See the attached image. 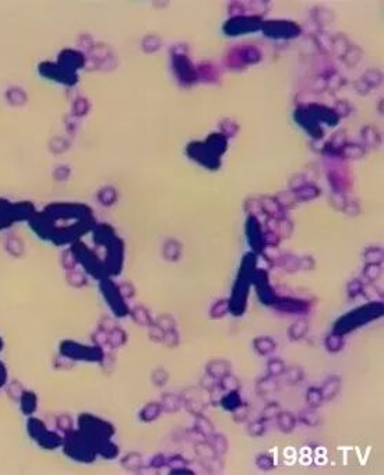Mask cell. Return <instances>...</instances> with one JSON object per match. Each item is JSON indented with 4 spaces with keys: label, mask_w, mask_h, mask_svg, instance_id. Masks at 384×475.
<instances>
[{
    "label": "cell",
    "mask_w": 384,
    "mask_h": 475,
    "mask_svg": "<svg viewBox=\"0 0 384 475\" xmlns=\"http://www.w3.org/2000/svg\"><path fill=\"white\" fill-rule=\"evenodd\" d=\"M162 342L169 347V348H175L177 347V344H179V334L176 332V330H169V332H165V335H164V340Z\"/></svg>",
    "instance_id": "83f0119b"
},
{
    "label": "cell",
    "mask_w": 384,
    "mask_h": 475,
    "mask_svg": "<svg viewBox=\"0 0 384 475\" xmlns=\"http://www.w3.org/2000/svg\"><path fill=\"white\" fill-rule=\"evenodd\" d=\"M229 308V305H228V302H218L214 308L211 309V312H210V315L213 319H219V317H222L226 313V310Z\"/></svg>",
    "instance_id": "4dcf8cb0"
},
{
    "label": "cell",
    "mask_w": 384,
    "mask_h": 475,
    "mask_svg": "<svg viewBox=\"0 0 384 475\" xmlns=\"http://www.w3.org/2000/svg\"><path fill=\"white\" fill-rule=\"evenodd\" d=\"M187 464H189V461L184 460L182 456H172V457L167 459V467H169L171 470L187 467Z\"/></svg>",
    "instance_id": "f1b7e54d"
},
{
    "label": "cell",
    "mask_w": 384,
    "mask_h": 475,
    "mask_svg": "<svg viewBox=\"0 0 384 475\" xmlns=\"http://www.w3.org/2000/svg\"><path fill=\"white\" fill-rule=\"evenodd\" d=\"M123 466L128 470H140L141 466H143V459H141V456L140 454H137V453H131V454H128V457H125L123 460Z\"/></svg>",
    "instance_id": "603a6c76"
},
{
    "label": "cell",
    "mask_w": 384,
    "mask_h": 475,
    "mask_svg": "<svg viewBox=\"0 0 384 475\" xmlns=\"http://www.w3.org/2000/svg\"><path fill=\"white\" fill-rule=\"evenodd\" d=\"M161 407H162V411L165 412H171V414L177 412L183 407L182 397L175 393H165L161 400Z\"/></svg>",
    "instance_id": "5b68a950"
},
{
    "label": "cell",
    "mask_w": 384,
    "mask_h": 475,
    "mask_svg": "<svg viewBox=\"0 0 384 475\" xmlns=\"http://www.w3.org/2000/svg\"><path fill=\"white\" fill-rule=\"evenodd\" d=\"M249 414H250V408L246 403H243L240 407H238L235 411H232V420L236 424H242V422H246L249 418Z\"/></svg>",
    "instance_id": "d4e9b609"
},
{
    "label": "cell",
    "mask_w": 384,
    "mask_h": 475,
    "mask_svg": "<svg viewBox=\"0 0 384 475\" xmlns=\"http://www.w3.org/2000/svg\"><path fill=\"white\" fill-rule=\"evenodd\" d=\"M194 428H197V429H199L201 433L206 436L207 439L210 437V436L213 435V433H215L214 424L208 420L207 417H204V414L196 417V421H194Z\"/></svg>",
    "instance_id": "2e32d148"
},
{
    "label": "cell",
    "mask_w": 384,
    "mask_h": 475,
    "mask_svg": "<svg viewBox=\"0 0 384 475\" xmlns=\"http://www.w3.org/2000/svg\"><path fill=\"white\" fill-rule=\"evenodd\" d=\"M206 373L216 380L222 379L225 375L231 373V364H229L228 361H225V359H214V361H210L207 366H206Z\"/></svg>",
    "instance_id": "3957f363"
},
{
    "label": "cell",
    "mask_w": 384,
    "mask_h": 475,
    "mask_svg": "<svg viewBox=\"0 0 384 475\" xmlns=\"http://www.w3.org/2000/svg\"><path fill=\"white\" fill-rule=\"evenodd\" d=\"M287 365L280 358H272L267 362V375H270L272 378H280L282 373L285 372Z\"/></svg>",
    "instance_id": "ac0fdd59"
},
{
    "label": "cell",
    "mask_w": 384,
    "mask_h": 475,
    "mask_svg": "<svg viewBox=\"0 0 384 475\" xmlns=\"http://www.w3.org/2000/svg\"><path fill=\"white\" fill-rule=\"evenodd\" d=\"M207 442L211 444V447L214 449L218 456H222L225 454L228 449H229V443H228V440H226V437L224 435H221V433H213V435L210 436L207 439Z\"/></svg>",
    "instance_id": "5bb4252c"
},
{
    "label": "cell",
    "mask_w": 384,
    "mask_h": 475,
    "mask_svg": "<svg viewBox=\"0 0 384 475\" xmlns=\"http://www.w3.org/2000/svg\"><path fill=\"white\" fill-rule=\"evenodd\" d=\"M256 466L257 468L261 470V471H270V470L275 467V461H274V457H272L271 454L261 453V454H258L256 457Z\"/></svg>",
    "instance_id": "44dd1931"
},
{
    "label": "cell",
    "mask_w": 384,
    "mask_h": 475,
    "mask_svg": "<svg viewBox=\"0 0 384 475\" xmlns=\"http://www.w3.org/2000/svg\"><path fill=\"white\" fill-rule=\"evenodd\" d=\"M324 345H326L328 352H331V354L340 352L341 349L344 348L345 345L344 335H342V334H338V332H331V334H328L327 337L324 338Z\"/></svg>",
    "instance_id": "8fae6325"
},
{
    "label": "cell",
    "mask_w": 384,
    "mask_h": 475,
    "mask_svg": "<svg viewBox=\"0 0 384 475\" xmlns=\"http://www.w3.org/2000/svg\"><path fill=\"white\" fill-rule=\"evenodd\" d=\"M296 418L299 422H302L303 425L309 428L319 427V424H320V415L317 414L314 408H306L303 411L299 412Z\"/></svg>",
    "instance_id": "7c38bea8"
},
{
    "label": "cell",
    "mask_w": 384,
    "mask_h": 475,
    "mask_svg": "<svg viewBox=\"0 0 384 475\" xmlns=\"http://www.w3.org/2000/svg\"><path fill=\"white\" fill-rule=\"evenodd\" d=\"M309 332V323L304 319H298L294 325L288 329V338L289 341H299L306 337V334Z\"/></svg>",
    "instance_id": "9c48e42d"
},
{
    "label": "cell",
    "mask_w": 384,
    "mask_h": 475,
    "mask_svg": "<svg viewBox=\"0 0 384 475\" xmlns=\"http://www.w3.org/2000/svg\"><path fill=\"white\" fill-rule=\"evenodd\" d=\"M280 388V383L277 378H272L270 375H267L264 378L257 380L256 383V391L258 396H267V394H271L274 391H277Z\"/></svg>",
    "instance_id": "277c9868"
},
{
    "label": "cell",
    "mask_w": 384,
    "mask_h": 475,
    "mask_svg": "<svg viewBox=\"0 0 384 475\" xmlns=\"http://www.w3.org/2000/svg\"><path fill=\"white\" fill-rule=\"evenodd\" d=\"M321 396L324 401H331L333 398H336L337 394L341 390V378L338 375H331L328 376L327 380L324 381V384L320 387Z\"/></svg>",
    "instance_id": "7a4b0ae2"
},
{
    "label": "cell",
    "mask_w": 384,
    "mask_h": 475,
    "mask_svg": "<svg viewBox=\"0 0 384 475\" xmlns=\"http://www.w3.org/2000/svg\"><path fill=\"white\" fill-rule=\"evenodd\" d=\"M157 326L161 327L164 332H169V330H176V323L175 320L171 316H161L157 320Z\"/></svg>",
    "instance_id": "f546056e"
},
{
    "label": "cell",
    "mask_w": 384,
    "mask_h": 475,
    "mask_svg": "<svg viewBox=\"0 0 384 475\" xmlns=\"http://www.w3.org/2000/svg\"><path fill=\"white\" fill-rule=\"evenodd\" d=\"M219 381V386L224 390L225 393L228 391H239L240 388V381L236 376H233L232 373H228L225 375L222 379L218 380Z\"/></svg>",
    "instance_id": "d6986e66"
},
{
    "label": "cell",
    "mask_w": 384,
    "mask_h": 475,
    "mask_svg": "<svg viewBox=\"0 0 384 475\" xmlns=\"http://www.w3.org/2000/svg\"><path fill=\"white\" fill-rule=\"evenodd\" d=\"M282 376H284V380H285L288 384L296 386V384H299V383L304 379V371L303 368H300V366H298V365H294V366H291V368H287L285 372L282 373Z\"/></svg>",
    "instance_id": "4fadbf2b"
},
{
    "label": "cell",
    "mask_w": 384,
    "mask_h": 475,
    "mask_svg": "<svg viewBox=\"0 0 384 475\" xmlns=\"http://www.w3.org/2000/svg\"><path fill=\"white\" fill-rule=\"evenodd\" d=\"M243 404V400H242V397H240L239 391H228V393H225L224 397L221 398V403L219 405L225 408L226 411H235L238 407H240Z\"/></svg>",
    "instance_id": "30bf717a"
},
{
    "label": "cell",
    "mask_w": 384,
    "mask_h": 475,
    "mask_svg": "<svg viewBox=\"0 0 384 475\" xmlns=\"http://www.w3.org/2000/svg\"><path fill=\"white\" fill-rule=\"evenodd\" d=\"M296 422L298 418L292 412L288 411H281L277 415V427L280 429L282 433H291L294 432V429L296 428Z\"/></svg>",
    "instance_id": "8992f818"
},
{
    "label": "cell",
    "mask_w": 384,
    "mask_h": 475,
    "mask_svg": "<svg viewBox=\"0 0 384 475\" xmlns=\"http://www.w3.org/2000/svg\"><path fill=\"white\" fill-rule=\"evenodd\" d=\"M216 384H218V380L214 379V378H211L210 375H204L200 380V386L201 388H204L206 391H210L213 387H215Z\"/></svg>",
    "instance_id": "1f68e13d"
},
{
    "label": "cell",
    "mask_w": 384,
    "mask_h": 475,
    "mask_svg": "<svg viewBox=\"0 0 384 475\" xmlns=\"http://www.w3.org/2000/svg\"><path fill=\"white\" fill-rule=\"evenodd\" d=\"M382 315V305H370L368 308H362L359 310H355L349 315H345L344 317H341L336 325H334V332L338 334H342L345 332H349L355 330L356 327L368 323L369 320L372 319H376Z\"/></svg>",
    "instance_id": "6da1fadb"
},
{
    "label": "cell",
    "mask_w": 384,
    "mask_h": 475,
    "mask_svg": "<svg viewBox=\"0 0 384 475\" xmlns=\"http://www.w3.org/2000/svg\"><path fill=\"white\" fill-rule=\"evenodd\" d=\"M167 459L168 457H165L164 454H158V456H155L151 461V466L154 468H162L167 466Z\"/></svg>",
    "instance_id": "836d02e7"
},
{
    "label": "cell",
    "mask_w": 384,
    "mask_h": 475,
    "mask_svg": "<svg viewBox=\"0 0 384 475\" xmlns=\"http://www.w3.org/2000/svg\"><path fill=\"white\" fill-rule=\"evenodd\" d=\"M253 348L258 355L267 356L277 349V342L271 337H257L253 340Z\"/></svg>",
    "instance_id": "52a82bcc"
},
{
    "label": "cell",
    "mask_w": 384,
    "mask_h": 475,
    "mask_svg": "<svg viewBox=\"0 0 384 475\" xmlns=\"http://www.w3.org/2000/svg\"><path fill=\"white\" fill-rule=\"evenodd\" d=\"M169 379V375L168 372L165 371V369H162V368H158V369H155L151 375V380L152 383L155 384V386H158V387H162V386H165L167 384V381Z\"/></svg>",
    "instance_id": "484cf974"
},
{
    "label": "cell",
    "mask_w": 384,
    "mask_h": 475,
    "mask_svg": "<svg viewBox=\"0 0 384 475\" xmlns=\"http://www.w3.org/2000/svg\"><path fill=\"white\" fill-rule=\"evenodd\" d=\"M182 397V401H183V407L190 412L192 415L197 417V415H203L204 410H206V403L200 400L199 397L194 396H180Z\"/></svg>",
    "instance_id": "ba28073f"
},
{
    "label": "cell",
    "mask_w": 384,
    "mask_h": 475,
    "mask_svg": "<svg viewBox=\"0 0 384 475\" xmlns=\"http://www.w3.org/2000/svg\"><path fill=\"white\" fill-rule=\"evenodd\" d=\"M162 412V407L161 403H150L145 405L144 408L140 412V420L144 421V422H151V421L157 420Z\"/></svg>",
    "instance_id": "9a60e30c"
},
{
    "label": "cell",
    "mask_w": 384,
    "mask_h": 475,
    "mask_svg": "<svg viewBox=\"0 0 384 475\" xmlns=\"http://www.w3.org/2000/svg\"><path fill=\"white\" fill-rule=\"evenodd\" d=\"M186 437H187V439H189L190 442H193L194 444L203 443V442H207V437L203 435V433H201V432L199 430V429H197V428H194V427L186 430Z\"/></svg>",
    "instance_id": "4316f807"
},
{
    "label": "cell",
    "mask_w": 384,
    "mask_h": 475,
    "mask_svg": "<svg viewBox=\"0 0 384 475\" xmlns=\"http://www.w3.org/2000/svg\"><path fill=\"white\" fill-rule=\"evenodd\" d=\"M281 412V407L278 403H268L265 405L264 408H263V411H261V418H264L265 421H270L274 420V418H277V415Z\"/></svg>",
    "instance_id": "cb8c5ba5"
},
{
    "label": "cell",
    "mask_w": 384,
    "mask_h": 475,
    "mask_svg": "<svg viewBox=\"0 0 384 475\" xmlns=\"http://www.w3.org/2000/svg\"><path fill=\"white\" fill-rule=\"evenodd\" d=\"M267 421L264 418H258V420L252 421L248 425V435L252 437H258L263 436L267 430Z\"/></svg>",
    "instance_id": "ffe728a7"
},
{
    "label": "cell",
    "mask_w": 384,
    "mask_h": 475,
    "mask_svg": "<svg viewBox=\"0 0 384 475\" xmlns=\"http://www.w3.org/2000/svg\"><path fill=\"white\" fill-rule=\"evenodd\" d=\"M164 335H165V332H164L161 327H158L157 325L152 326L151 329H150V337H151L154 341H157V342H162V340H164Z\"/></svg>",
    "instance_id": "d6a6232c"
},
{
    "label": "cell",
    "mask_w": 384,
    "mask_h": 475,
    "mask_svg": "<svg viewBox=\"0 0 384 475\" xmlns=\"http://www.w3.org/2000/svg\"><path fill=\"white\" fill-rule=\"evenodd\" d=\"M324 403L323 396H321V390L319 387H309L306 391V404L309 405V408H319L321 404Z\"/></svg>",
    "instance_id": "e0dca14e"
},
{
    "label": "cell",
    "mask_w": 384,
    "mask_h": 475,
    "mask_svg": "<svg viewBox=\"0 0 384 475\" xmlns=\"http://www.w3.org/2000/svg\"><path fill=\"white\" fill-rule=\"evenodd\" d=\"M108 342H109V345L112 348H118V347L123 345L126 342V334H125V332H122L120 329H115L108 335Z\"/></svg>",
    "instance_id": "7402d4cb"
}]
</instances>
